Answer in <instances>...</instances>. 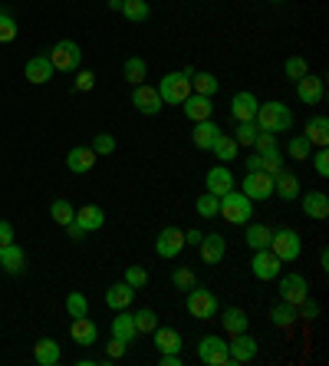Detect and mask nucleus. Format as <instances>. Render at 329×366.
<instances>
[{
    "label": "nucleus",
    "mask_w": 329,
    "mask_h": 366,
    "mask_svg": "<svg viewBox=\"0 0 329 366\" xmlns=\"http://www.w3.org/2000/svg\"><path fill=\"white\" fill-rule=\"evenodd\" d=\"M257 129H263V132H290L293 129V109L287 106V103H277V99H270V103H260L257 106V116H254Z\"/></svg>",
    "instance_id": "obj_1"
},
{
    "label": "nucleus",
    "mask_w": 329,
    "mask_h": 366,
    "mask_svg": "<svg viewBox=\"0 0 329 366\" xmlns=\"http://www.w3.org/2000/svg\"><path fill=\"white\" fill-rule=\"evenodd\" d=\"M217 215H221L227 224H250V215H254V202H250L244 192L231 188L227 195H221V212H217Z\"/></svg>",
    "instance_id": "obj_2"
},
{
    "label": "nucleus",
    "mask_w": 329,
    "mask_h": 366,
    "mask_svg": "<svg viewBox=\"0 0 329 366\" xmlns=\"http://www.w3.org/2000/svg\"><path fill=\"white\" fill-rule=\"evenodd\" d=\"M155 89H158V96L165 106H181V103L191 96V79L185 76V73H165Z\"/></svg>",
    "instance_id": "obj_3"
},
{
    "label": "nucleus",
    "mask_w": 329,
    "mask_h": 366,
    "mask_svg": "<svg viewBox=\"0 0 329 366\" xmlns=\"http://www.w3.org/2000/svg\"><path fill=\"white\" fill-rule=\"evenodd\" d=\"M47 57L57 73H73V69L83 67V50H79V43H73V40H59Z\"/></svg>",
    "instance_id": "obj_4"
},
{
    "label": "nucleus",
    "mask_w": 329,
    "mask_h": 366,
    "mask_svg": "<svg viewBox=\"0 0 329 366\" xmlns=\"http://www.w3.org/2000/svg\"><path fill=\"white\" fill-rule=\"evenodd\" d=\"M185 307H188V314L195 320H211L217 317V297H214V290H207V287H191L188 290V300H185Z\"/></svg>",
    "instance_id": "obj_5"
},
{
    "label": "nucleus",
    "mask_w": 329,
    "mask_h": 366,
    "mask_svg": "<svg viewBox=\"0 0 329 366\" xmlns=\"http://www.w3.org/2000/svg\"><path fill=\"white\" fill-rule=\"evenodd\" d=\"M270 251L283 261V264H290V261L300 258V251H303L300 234L293 231V228H277V231L270 234Z\"/></svg>",
    "instance_id": "obj_6"
},
{
    "label": "nucleus",
    "mask_w": 329,
    "mask_h": 366,
    "mask_svg": "<svg viewBox=\"0 0 329 366\" xmlns=\"http://www.w3.org/2000/svg\"><path fill=\"white\" fill-rule=\"evenodd\" d=\"M197 360L207 366H231V353H227V340L224 337H201L197 340Z\"/></svg>",
    "instance_id": "obj_7"
},
{
    "label": "nucleus",
    "mask_w": 329,
    "mask_h": 366,
    "mask_svg": "<svg viewBox=\"0 0 329 366\" xmlns=\"http://www.w3.org/2000/svg\"><path fill=\"white\" fill-rule=\"evenodd\" d=\"M250 270H254L257 280H277V278H280V270H283V261L277 258L270 248H260V251H254Z\"/></svg>",
    "instance_id": "obj_8"
},
{
    "label": "nucleus",
    "mask_w": 329,
    "mask_h": 366,
    "mask_svg": "<svg viewBox=\"0 0 329 366\" xmlns=\"http://www.w3.org/2000/svg\"><path fill=\"white\" fill-rule=\"evenodd\" d=\"M323 96H326V83L316 73H306V76L296 79V99L303 106H320Z\"/></svg>",
    "instance_id": "obj_9"
},
{
    "label": "nucleus",
    "mask_w": 329,
    "mask_h": 366,
    "mask_svg": "<svg viewBox=\"0 0 329 366\" xmlns=\"http://www.w3.org/2000/svg\"><path fill=\"white\" fill-rule=\"evenodd\" d=\"M132 106L139 109L142 116H158L161 109H165V103H161V96H158V89H155V86L139 83L135 93H132Z\"/></svg>",
    "instance_id": "obj_10"
},
{
    "label": "nucleus",
    "mask_w": 329,
    "mask_h": 366,
    "mask_svg": "<svg viewBox=\"0 0 329 366\" xmlns=\"http://www.w3.org/2000/svg\"><path fill=\"white\" fill-rule=\"evenodd\" d=\"M306 297H310V284H306V278H303V274H283V280H280V300L283 304L300 307Z\"/></svg>",
    "instance_id": "obj_11"
},
{
    "label": "nucleus",
    "mask_w": 329,
    "mask_h": 366,
    "mask_svg": "<svg viewBox=\"0 0 329 366\" xmlns=\"http://www.w3.org/2000/svg\"><path fill=\"white\" fill-rule=\"evenodd\" d=\"M241 192H244L250 202H267L273 195V178L267 172H247L244 182H241Z\"/></svg>",
    "instance_id": "obj_12"
},
{
    "label": "nucleus",
    "mask_w": 329,
    "mask_h": 366,
    "mask_svg": "<svg viewBox=\"0 0 329 366\" xmlns=\"http://www.w3.org/2000/svg\"><path fill=\"white\" fill-rule=\"evenodd\" d=\"M237 185V178H234V172H231V165H221L217 162L214 168H207V175H204V192H211V195H227L231 188Z\"/></svg>",
    "instance_id": "obj_13"
},
{
    "label": "nucleus",
    "mask_w": 329,
    "mask_h": 366,
    "mask_svg": "<svg viewBox=\"0 0 329 366\" xmlns=\"http://www.w3.org/2000/svg\"><path fill=\"white\" fill-rule=\"evenodd\" d=\"M227 353H231V363L234 366H244L257 357V340L247 337V333H234L227 340Z\"/></svg>",
    "instance_id": "obj_14"
},
{
    "label": "nucleus",
    "mask_w": 329,
    "mask_h": 366,
    "mask_svg": "<svg viewBox=\"0 0 329 366\" xmlns=\"http://www.w3.org/2000/svg\"><path fill=\"white\" fill-rule=\"evenodd\" d=\"M155 251H158V258H178L181 251H185V231L161 228L158 238H155Z\"/></svg>",
    "instance_id": "obj_15"
},
{
    "label": "nucleus",
    "mask_w": 329,
    "mask_h": 366,
    "mask_svg": "<svg viewBox=\"0 0 329 366\" xmlns=\"http://www.w3.org/2000/svg\"><path fill=\"white\" fill-rule=\"evenodd\" d=\"M96 159H99V155H96L89 145H76V149H69V155H66V168L73 175H86L96 168Z\"/></svg>",
    "instance_id": "obj_16"
},
{
    "label": "nucleus",
    "mask_w": 329,
    "mask_h": 366,
    "mask_svg": "<svg viewBox=\"0 0 329 366\" xmlns=\"http://www.w3.org/2000/svg\"><path fill=\"white\" fill-rule=\"evenodd\" d=\"M257 96L254 93H234L231 96V116L237 119V122H254V116H257Z\"/></svg>",
    "instance_id": "obj_17"
},
{
    "label": "nucleus",
    "mask_w": 329,
    "mask_h": 366,
    "mask_svg": "<svg viewBox=\"0 0 329 366\" xmlns=\"http://www.w3.org/2000/svg\"><path fill=\"white\" fill-rule=\"evenodd\" d=\"M69 337H73V343H79V347H93L96 340H99V327L89 320V314H86V317H73Z\"/></svg>",
    "instance_id": "obj_18"
},
{
    "label": "nucleus",
    "mask_w": 329,
    "mask_h": 366,
    "mask_svg": "<svg viewBox=\"0 0 329 366\" xmlns=\"http://www.w3.org/2000/svg\"><path fill=\"white\" fill-rule=\"evenodd\" d=\"M217 135H221V125H217L214 119H201V122H195L191 142H195V149H201V152H211V145L217 142Z\"/></svg>",
    "instance_id": "obj_19"
},
{
    "label": "nucleus",
    "mask_w": 329,
    "mask_h": 366,
    "mask_svg": "<svg viewBox=\"0 0 329 366\" xmlns=\"http://www.w3.org/2000/svg\"><path fill=\"white\" fill-rule=\"evenodd\" d=\"M273 195H280L283 202L300 198V178H296L290 168H280V172L273 175Z\"/></svg>",
    "instance_id": "obj_20"
},
{
    "label": "nucleus",
    "mask_w": 329,
    "mask_h": 366,
    "mask_svg": "<svg viewBox=\"0 0 329 366\" xmlns=\"http://www.w3.org/2000/svg\"><path fill=\"white\" fill-rule=\"evenodd\" d=\"M23 73H27V79L33 83V86H43V83H50V79H53V73H57V69H53L50 57L43 53V57H30Z\"/></svg>",
    "instance_id": "obj_21"
},
{
    "label": "nucleus",
    "mask_w": 329,
    "mask_h": 366,
    "mask_svg": "<svg viewBox=\"0 0 329 366\" xmlns=\"http://www.w3.org/2000/svg\"><path fill=\"white\" fill-rule=\"evenodd\" d=\"M197 251H201V261H204V264H221V258L227 254L224 234H204L201 244H197Z\"/></svg>",
    "instance_id": "obj_22"
},
{
    "label": "nucleus",
    "mask_w": 329,
    "mask_h": 366,
    "mask_svg": "<svg viewBox=\"0 0 329 366\" xmlns=\"http://www.w3.org/2000/svg\"><path fill=\"white\" fill-rule=\"evenodd\" d=\"M0 268L7 270V274H23L27 270V254H23V248L17 241L0 248Z\"/></svg>",
    "instance_id": "obj_23"
},
{
    "label": "nucleus",
    "mask_w": 329,
    "mask_h": 366,
    "mask_svg": "<svg viewBox=\"0 0 329 366\" xmlns=\"http://www.w3.org/2000/svg\"><path fill=\"white\" fill-rule=\"evenodd\" d=\"M79 228H83L86 234L89 231H99L105 224V212L99 208V205H83V208H76V218H73Z\"/></svg>",
    "instance_id": "obj_24"
},
{
    "label": "nucleus",
    "mask_w": 329,
    "mask_h": 366,
    "mask_svg": "<svg viewBox=\"0 0 329 366\" xmlns=\"http://www.w3.org/2000/svg\"><path fill=\"white\" fill-rule=\"evenodd\" d=\"M132 300H135V287H129L125 280H119V284L105 290V307L109 310H129Z\"/></svg>",
    "instance_id": "obj_25"
},
{
    "label": "nucleus",
    "mask_w": 329,
    "mask_h": 366,
    "mask_svg": "<svg viewBox=\"0 0 329 366\" xmlns=\"http://www.w3.org/2000/svg\"><path fill=\"white\" fill-rule=\"evenodd\" d=\"M185 116L191 119V122H201V119H211V113H214V103H211V96H197V93H191L185 103Z\"/></svg>",
    "instance_id": "obj_26"
},
{
    "label": "nucleus",
    "mask_w": 329,
    "mask_h": 366,
    "mask_svg": "<svg viewBox=\"0 0 329 366\" xmlns=\"http://www.w3.org/2000/svg\"><path fill=\"white\" fill-rule=\"evenodd\" d=\"M59 357H63V350H59V343L53 337L37 340V347H33V360H37L40 366H57Z\"/></svg>",
    "instance_id": "obj_27"
},
{
    "label": "nucleus",
    "mask_w": 329,
    "mask_h": 366,
    "mask_svg": "<svg viewBox=\"0 0 329 366\" xmlns=\"http://www.w3.org/2000/svg\"><path fill=\"white\" fill-rule=\"evenodd\" d=\"M303 215H306V218H316V222L329 218V198L323 192H306L303 195Z\"/></svg>",
    "instance_id": "obj_28"
},
{
    "label": "nucleus",
    "mask_w": 329,
    "mask_h": 366,
    "mask_svg": "<svg viewBox=\"0 0 329 366\" xmlns=\"http://www.w3.org/2000/svg\"><path fill=\"white\" fill-rule=\"evenodd\" d=\"M211 152H214V159H217L221 165H231V162L237 159V152H241V145H237L234 135L221 132V135H217V142L211 145Z\"/></svg>",
    "instance_id": "obj_29"
},
{
    "label": "nucleus",
    "mask_w": 329,
    "mask_h": 366,
    "mask_svg": "<svg viewBox=\"0 0 329 366\" xmlns=\"http://www.w3.org/2000/svg\"><path fill=\"white\" fill-rule=\"evenodd\" d=\"M306 139H310L313 149H323V145H329V119L326 116H313L306 119Z\"/></svg>",
    "instance_id": "obj_30"
},
{
    "label": "nucleus",
    "mask_w": 329,
    "mask_h": 366,
    "mask_svg": "<svg viewBox=\"0 0 329 366\" xmlns=\"http://www.w3.org/2000/svg\"><path fill=\"white\" fill-rule=\"evenodd\" d=\"M221 327L234 337V333H247L250 320H247V314L241 307H224V310H221Z\"/></svg>",
    "instance_id": "obj_31"
},
{
    "label": "nucleus",
    "mask_w": 329,
    "mask_h": 366,
    "mask_svg": "<svg viewBox=\"0 0 329 366\" xmlns=\"http://www.w3.org/2000/svg\"><path fill=\"white\" fill-rule=\"evenodd\" d=\"M151 340L161 353H181V333L171 327H155L151 330Z\"/></svg>",
    "instance_id": "obj_32"
},
{
    "label": "nucleus",
    "mask_w": 329,
    "mask_h": 366,
    "mask_svg": "<svg viewBox=\"0 0 329 366\" xmlns=\"http://www.w3.org/2000/svg\"><path fill=\"white\" fill-rule=\"evenodd\" d=\"M217 89H221V79H217L214 73L195 69V76H191V93H197V96H211V99H214Z\"/></svg>",
    "instance_id": "obj_33"
},
{
    "label": "nucleus",
    "mask_w": 329,
    "mask_h": 366,
    "mask_svg": "<svg viewBox=\"0 0 329 366\" xmlns=\"http://www.w3.org/2000/svg\"><path fill=\"white\" fill-rule=\"evenodd\" d=\"M119 317H112V337L125 340V343H132V340L139 337V330H135V320H132L129 310H115Z\"/></svg>",
    "instance_id": "obj_34"
},
{
    "label": "nucleus",
    "mask_w": 329,
    "mask_h": 366,
    "mask_svg": "<svg viewBox=\"0 0 329 366\" xmlns=\"http://www.w3.org/2000/svg\"><path fill=\"white\" fill-rule=\"evenodd\" d=\"M119 13H125V20H132V23H145L151 17V7L149 0H122Z\"/></svg>",
    "instance_id": "obj_35"
},
{
    "label": "nucleus",
    "mask_w": 329,
    "mask_h": 366,
    "mask_svg": "<svg viewBox=\"0 0 329 366\" xmlns=\"http://www.w3.org/2000/svg\"><path fill=\"white\" fill-rule=\"evenodd\" d=\"M296 320H300V314H296V307H293V304H283V300H280V304L270 310V324H273V327L290 330Z\"/></svg>",
    "instance_id": "obj_36"
},
{
    "label": "nucleus",
    "mask_w": 329,
    "mask_h": 366,
    "mask_svg": "<svg viewBox=\"0 0 329 366\" xmlns=\"http://www.w3.org/2000/svg\"><path fill=\"white\" fill-rule=\"evenodd\" d=\"M122 76H125V83H132V86L145 83V76H149L145 59H142V57H129V59H125V67H122Z\"/></svg>",
    "instance_id": "obj_37"
},
{
    "label": "nucleus",
    "mask_w": 329,
    "mask_h": 366,
    "mask_svg": "<svg viewBox=\"0 0 329 366\" xmlns=\"http://www.w3.org/2000/svg\"><path fill=\"white\" fill-rule=\"evenodd\" d=\"M287 152H290V159H296V162H310L313 145L306 135H293L290 142H287Z\"/></svg>",
    "instance_id": "obj_38"
},
{
    "label": "nucleus",
    "mask_w": 329,
    "mask_h": 366,
    "mask_svg": "<svg viewBox=\"0 0 329 366\" xmlns=\"http://www.w3.org/2000/svg\"><path fill=\"white\" fill-rule=\"evenodd\" d=\"M270 228L267 224H250L247 228V244H250V251H260V248H270Z\"/></svg>",
    "instance_id": "obj_39"
},
{
    "label": "nucleus",
    "mask_w": 329,
    "mask_h": 366,
    "mask_svg": "<svg viewBox=\"0 0 329 366\" xmlns=\"http://www.w3.org/2000/svg\"><path fill=\"white\" fill-rule=\"evenodd\" d=\"M132 320H135V330H139V333H151V330L158 327V314H155L151 307L135 310V314H132Z\"/></svg>",
    "instance_id": "obj_40"
},
{
    "label": "nucleus",
    "mask_w": 329,
    "mask_h": 366,
    "mask_svg": "<svg viewBox=\"0 0 329 366\" xmlns=\"http://www.w3.org/2000/svg\"><path fill=\"white\" fill-rule=\"evenodd\" d=\"M195 208H197V215H201V218H217V212H221V198H217V195H211V192H204V195H197Z\"/></svg>",
    "instance_id": "obj_41"
},
{
    "label": "nucleus",
    "mask_w": 329,
    "mask_h": 366,
    "mask_svg": "<svg viewBox=\"0 0 329 366\" xmlns=\"http://www.w3.org/2000/svg\"><path fill=\"white\" fill-rule=\"evenodd\" d=\"M50 218H53L57 224H63V228H66V224H69V222L76 218V208H73L69 202H63V198H57V202L50 205Z\"/></svg>",
    "instance_id": "obj_42"
},
{
    "label": "nucleus",
    "mask_w": 329,
    "mask_h": 366,
    "mask_svg": "<svg viewBox=\"0 0 329 366\" xmlns=\"http://www.w3.org/2000/svg\"><path fill=\"white\" fill-rule=\"evenodd\" d=\"M66 314H69V317H86V314H89V300H86V294L73 290V294L66 297Z\"/></svg>",
    "instance_id": "obj_43"
},
{
    "label": "nucleus",
    "mask_w": 329,
    "mask_h": 366,
    "mask_svg": "<svg viewBox=\"0 0 329 366\" xmlns=\"http://www.w3.org/2000/svg\"><path fill=\"white\" fill-rule=\"evenodd\" d=\"M306 73H310V63H306L303 57H290L287 63H283V76L293 79V83H296L300 76H306Z\"/></svg>",
    "instance_id": "obj_44"
},
{
    "label": "nucleus",
    "mask_w": 329,
    "mask_h": 366,
    "mask_svg": "<svg viewBox=\"0 0 329 366\" xmlns=\"http://www.w3.org/2000/svg\"><path fill=\"white\" fill-rule=\"evenodd\" d=\"M171 284H175L178 290H191L197 284V278H195V270L191 268H175L171 270Z\"/></svg>",
    "instance_id": "obj_45"
},
{
    "label": "nucleus",
    "mask_w": 329,
    "mask_h": 366,
    "mask_svg": "<svg viewBox=\"0 0 329 366\" xmlns=\"http://www.w3.org/2000/svg\"><path fill=\"white\" fill-rule=\"evenodd\" d=\"M280 168H283V152H280V149H273V152L260 155V172H267L273 178V175L280 172Z\"/></svg>",
    "instance_id": "obj_46"
},
{
    "label": "nucleus",
    "mask_w": 329,
    "mask_h": 366,
    "mask_svg": "<svg viewBox=\"0 0 329 366\" xmlns=\"http://www.w3.org/2000/svg\"><path fill=\"white\" fill-rule=\"evenodd\" d=\"M96 155H112L115 152V135H109V132H96V139H93V145H89Z\"/></svg>",
    "instance_id": "obj_47"
},
{
    "label": "nucleus",
    "mask_w": 329,
    "mask_h": 366,
    "mask_svg": "<svg viewBox=\"0 0 329 366\" xmlns=\"http://www.w3.org/2000/svg\"><path fill=\"white\" fill-rule=\"evenodd\" d=\"M257 122H237V129H234V139H237V145H254V139H257Z\"/></svg>",
    "instance_id": "obj_48"
},
{
    "label": "nucleus",
    "mask_w": 329,
    "mask_h": 366,
    "mask_svg": "<svg viewBox=\"0 0 329 366\" xmlns=\"http://www.w3.org/2000/svg\"><path fill=\"white\" fill-rule=\"evenodd\" d=\"M250 149H254V152H260V155H267V152H273V149H280V145H277V135H273V132H263V129H260Z\"/></svg>",
    "instance_id": "obj_49"
},
{
    "label": "nucleus",
    "mask_w": 329,
    "mask_h": 366,
    "mask_svg": "<svg viewBox=\"0 0 329 366\" xmlns=\"http://www.w3.org/2000/svg\"><path fill=\"white\" fill-rule=\"evenodd\" d=\"M125 284L135 290H142L145 284H149V274H145V268H139V264H132V268H125Z\"/></svg>",
    "instance_id": "obj_50"
},
{
    "label": "nucleus",
    "mask_w": 329,
    "mask_h": 366,
    "mask_svg": "<svg viewBox=\"0 0 329 366\" xmlns=\"http://www.w3.org/2000/svg\"><path fill=\"white\" fill-rule=\"evenodd\" d=\"M10 40H17V20L10 13H0V43H10Z\"/></svg>",
    "instance_id": "obj_51"
},
{
    "label": "nucleus",
    "mask_w": 329,
    "mask_h": 366,
    "mask_svg": "<svg viewBox=\"0 0 329 366\" xmlns=\"http://www.w3.org/2000/svg\"><path fill=\"white\" fill-rule=\"evenodd\" d=\"M310 159H313V168H316V175H320V178H329V149H326V145H323L320 152H313Z\"/></svg>",
    "instance_id": "obj_52"
},
{
    "label": "nucleus",
    "mask_w": 329,
    "mask_h": 366,
    "mask_svg": "<svg viewBox=\"0 0 329 366\" xmlns=\"http://www.w3.org/2000/svg\"><path fill=\"white\" fill-rule=\"evenodd\" d=\"M73 86L79 89V93H93V89H96V76L89 73V69H79V73H76V83H73Z\"/></svg>",
    "instance_id": "obj_53"
},
{
    "label": "nucleus",
    "mask_w": 329,
    "mask_h": 366,
    "mask_svg": "<svg viewBox=\"0 0 329 366\" xmlns=\"http://www.w3.org/2000/svg\"><path fill=\"white\" fill-rule=\"evenodd\" d=\"M125 350H129V343H125V340H119V337H112V343H109V360L125 357Z\"/></svg>",
    "instance_id": "obj_54"
},
{
    "label": "nucleus",
    "mask_w": 329,
    "mask_h": 366,
    "mask_svg": "<svg viewBox=\"0 0 329 366\" xmlns=\"http://www.w3.org/2000/svg\"><path fill=\"white\" fill-rule=\"evenodd\" d=\"M4 244H13V224L10 222H0V248Z\"/></svg>",
    "instance_id": "obj_55"
},
{
    "label": "nucleus",
    "mask_w": 329,
    "mask_h": 366,
    "mask_svg": "<svg viewBox=\"0 0 329 366\" xmlns=\"http://www.w3.org/2000/svg\"><path fill=\"white\" fill-rule=\"evenodd\" d=\"M201 238H204V231H197V228H191V231H185V248H197L201 244Z\"/></svg>",
    "instance_id": "obj_56"
},
{
    "label": "nucleus",
    "mask_w": 329,
    "mask_h": 366,
    "mask_svg": "<svg viewBox=\"0 0 329 366\" xmlns=\"http://www.w3.org/2000/svg\"><path fill=\"white\" fill-rule=\"evenodd\" d=\"M66 234H69L73 241H83V238H86V231H83V228H79V224H76V222H69V224H66Z\"/></svg>",
    "instance_id": "obj_57"
},
{
    "label": "nucleus",
    "mask_w": 329,
    "mask_h": 366,
    "mask_svg": "<svg viewBox=\"0 0 329 366\" xmlns=\"http://www.w3.org/2000/svg\"><path fill=\"white\" fill-rule=\"evenodd\" d=\"M161 366H181V353H161Z\"/></svg>",
    "instance_id": "obj_58"
},
{
    "label": "nucleus",
    "mask_w": 329,
    "mask_h": 366,
    "mask_svg": "<svg viewBox=\"0 0 329 366\" xmlns=\"http://www.w3.org/2000/svg\"><path fill=\"white\" fill-rule=\"evenodd\" d=\"M244 165H247V172H260V152H254L250 159H244Z\"/></svg>",
    "instance_id": "obj_59"
},
{
    "label": "nucleus",
    "mask_w": 329,
    "mask_h": 366,
    "mask_svg": "<svg viewBox=\"0 0 329 366\" xmlns=\"http://www.w3.org/2000/svg\"><path fill=\"white\" fill-rule=\"evenodd\" d=\"M320 268H323V270H329V251H326V248L320 251Z\"/></svg>",
    "instance_id": "obj_60"
},
{
    "label": "nucleus",
    "mask_w": 329,
    "mask_h": 366,
    "mask_svg": "<svg viewBox=\"0 0 329 366\" xmlns=\"http://www.w3.org/2000/svg\"><path fill=\"white\" fill-rule=\"evenodd\" d=\"M109 7H112V10H119V7H122V0H109Z\"/></svg>",
    "instance_id": "obj_61"
},
{
    "label": "nucleus",
    "mask_w": 329,
    "mask_h": 366,
    "mask_svg": "<svg viewBox=\"0 0 329 366\" xmlns=\"http://www.w3.org/2000/svg\"><path fill=\"white\" fill-rule=\"evenodd\" d=\"M270 4H283V0H270Z\"/></svg>",
    "instance_id": "obj_62"
}]
</instances>
